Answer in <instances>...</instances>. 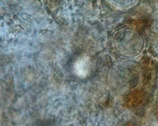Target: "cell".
<instances>
[{
    "label": "cell",
    "instance_id": "1",
    "mask_svg": "<svg viewBox=\"0 0 158 126\" xmlns=\"http://www.w3.org/2000/svg\"><path fill=\"white\" fill-rule=\"evenodd\" d=\"M91 63L88 57L79 58L74 64V71L77 76L81 77H85L90 72Z\"/></svg>",
    "mask_w": 158,
    "mask_h": 126
}]
</instances>
